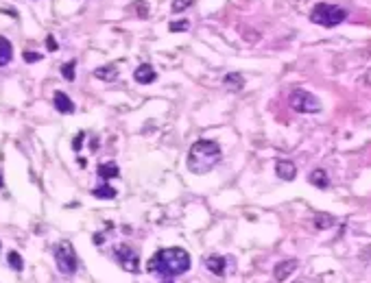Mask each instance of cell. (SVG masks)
Returning a JSON list of instances; mask_svg holds the SVG:
<instances>
[{
	"mask_svg": "<svg viewBox=\"0 0 371 283\" xmlns=\"http://www.w3.org/2000/svg\"><path fill=\"white\" fill-rule=\"evenodd\" d=\"M190 266H192L190 253L186 249H179V246H173V249L157 251L155 255L149 259L147 270L153 274H159V277L173 279V277H179V274L188 272Z\"/></svg>",
	"mask_w": 371,
	"mask_h": 283,
	"instance_id": "1",
	"label": "cell"
},
{
	"mask_svg": "<svg viewBox=\"0 0 371 283\" xmlns=\"http://www.w3.org/2000/svg\"><path fill=\"white\" fill-rule=\"evenodd\" d=\"M223 152L214 140H196L188 150V170L192 174H208L221 161Z\"/></svg>",
	"mask_w": 371,
	"mask_h": 283,
	"instance_id": "2",
	"label": "cell"
},
{
	"mask_svg": "<svg viewBox=\"0 0 371 283\" xmlns=\"http://www.w3.org/2000/svg\"><path fill=\"white\" fill-rule=\"evenodd\" d=\"M345 18H347V11L343 7L332 5V3H317L310 11V22H315L319 26H325V28L339 26L341 22H345Z\"/></svg>",
	"mask_w": 371,
	"mask_h": 283,
	"instance_id": "3",
	"label": "cell"
},
{
	"mask_svg": "<svg viewBox=\"0 0 371 283\" xmlns=\"http://www.w3.org/2000/svg\"><path fill=\"white\" fill-rule=\"evenodd\" d=\"M55 264H57V270L61 274H75L77 268H79V257L75 253V246L70 242H59L55 244Z\"/></svg>",
	"mask_w": 371,
	"mask_h": 283,
	"instance_id": "4",
	"label": "cell"
},
{
	"mask_svg": "<svg viewBox=\"0 0 371 283\" xmlns=\"http://www.w3.org/2000/svg\"><path fill=\"white\" fill-rule=\"evenodd\" d=\"M288 105L297 113H319L321 111V100L308 90H293L288 96Z\"/></svg>",
	"mask_w": 371,
	"mask_h": 283,
	"instance_id": "5",
	"label": "cell"
},
{
	"mask_svg": "<svg viewBox=\"0 0 371 283\" xmlns=\"http://www.w3.org/2000/svg\"><path fill=\"white\" fill-rule=\"evenodd\" d=\"M114 257L120 264L122 270H127V272L140 270V255H138V251L133 249V246H129V244L114 246Z\"/></svg>",
	"mask_w": 371,
	"mask_h": 283,
	"instance_id": "6",
	"label": "cell"
},
{
	"mask_svg": "<svg viewBox=\"0 0 371 283\" xmlns=\"http://www.w3.org/2000/svg\"><path fill=\"white\" fill-rule=\"evenodd\" d=\"M297 259H284V261H280L278 266H275V270H273V277H275V281H286L290 274H293L295 270H297Z\"/></svg>",
	"mask_w": 371,
	"mask_h": 283,
	"instance_id": "7",
	"label": "cell"
},
{
	"mask_svg": "<svg viewBox=\"0 0 371 283\" xmlns=\"http://www.w3.org/2000/svg\"><path fill=\"white\" fill-rule=\"evenodd\" d=\"M133 78H136V83H140V85H149V83L155 81L157 74H155V70H153L151 63H142V65H138L136 68Z\"/></svg>",
	"mask_w": 371,
	"mask_h": 283,
	"instance_id": "8",
	"label": "cell"
},
{
	"mask_svg": "<svg viewBox=\"0 0 371 283\" xmlns=\"http://www.w3.org/2000/svg\"><path fill=\"white\" fill-rule=\"evenodd\" d=\"M275 174L284 181H293L297 177V166L293 161H288V159H280V161L275 164Z\"/></svg>",
	"mask_w": 371,
	"mask_h": 283,
	"instance_id": "9",
	"label": "cell"
},
{
	"mask_svg": "<svg viewBox=\"0 0 371 283\" xmlns=\"http://www.w3.org/2000/svg\"><path fill=\"white\" fill-rule=\"evenodd\" d=\"M53 105H55V109L59 113H75V103H72V98L68 96V94H63V92H55Z\"/></svg>",
	"mask_w": 371,
	"mask_h": 283,
	"instance_id": "10",
	"label": "cell"
},
{
	"mask_svg": "<svg viewBox=\"0 0 371 283\" xmlns=\"http://www.w3.org/2000/svg\"><path fill=\"white\" fill-rule=\"evenodd\" d=\"M206 268L216 277H223L225 272H227V259L221 257V255H210L206 259Z\"/></svg>",
	"mask_w": 371,
	"mask_h": 283,
	"instance_id": "11",
	"label": "cell"
},
{
	"mask_svg": "<svg viewBox=\"0 0 371 283\" xmlns=\"http://www.w3.org/2000/svg\"><path fill=\"white\" fill-rule=\"evenodd\" d=\"M308 181L315 187H319V190H327L330 187V177H327V172L325 170H321V168H317V170H312L310 174H308Z\"/></svg>",
	"mask_w": 371,
	"mask_h": 283,
	"instance_id": "12",
	"label": "cell"
},
{
	"mask_svg": "<svg viewBox=\"0 0 371 283\" xmlns=\"http://www.w3.org/2000/svg\"><path fill=\"white\" fill-rule=\"evenodd\" d=\"M223 85L231 92H238V90H243L245 87V76L240 74V72H227L225 78H223Z\"/></svg>",
	"mask_w": 371,
	"mask_h": 283,
	"instance_id": "13",
	"label": "cell"
},
{
	"mask_svg": "<svg viewBox=\"0 0 371 283\" xmlns=\"http://www.w3.org/2000/svg\"><path fill=\"white\" fill-rule=\"evenodd\" d=\"M96 174H98L100 181H109V179L120 177V170H118V166H116V161H107V164H100L98 166Z\"/></svg>",
	"mask_w": 371,
	"mask_h": 283,
	"instance_id": "14",
	"label": "cell"
},
{
	"mask_svg": "<svg viewBox=\"0 0 371 283\" xmlns=\"http://www.w3.org/2000/svg\"><path fill=\"white\" fill-rule=\"evenodd\" d=\"M13 59V46L11 42L7 37H0V68H5V65H9Z\"/></svg>",
	"mask_w": 371,
	"mask_h": 283,
	"instance_id": "15",
	"label": "cell"
},
{
	"mask_svg": "<svg viewBox=\"0 0 371 283\" xmlns=\"http://www.w3.org/2000/svg\"><path fill=\"white\" fill-rule=\"evenodd\" d=\"M94 76L100 78V81H116L118 70H116V65H100V68L94 70Z\"/></svg>",
	"mask_w": 371,
	"mask_h": 283,
	"instance_id": "16",
	"label": "cell"
},
{
	"mask_svg": "<svg viewBox=\"0 0 371 283\" xmlns=\"http://www.w3.org/2000/svg\"><path fill=\"white\" fill-rule=\"evenodd\" d=\"M7 261H9V266H11L16 272H22V270H24V259H22V255H20L18 251H11L9 255H7Z\"/></svg>",
	"mask_w": 371,
	"mask_h": 283,
	"instance_id": "17",
	"label": "cell"
},
{
	"mask_svg": "<svg viewBox=\"0 0 371 283\" xmlns=\"http://www.w3.org/2000/svg\"><path fill=\"white\" fill-rule=\"evenodd\" d=\"M315 227L317 229H330V227H334V218L330 214H315Z\"/></svg>",
	"mask_w": 371,
	"mask_h": 283,
	"instance_id": "18",
	"label": "cell"
},
{
	"mask_svg": "<svg viewBox=\"0 0 371 283\" xmlns=\"http://www.w3.org/2000/svg\"><path fill=\"white\" fill-rule=\"evenodd\" d=\"M92 196H96V198H116V190L112 185H100V187H94Z\"/></svg>",
	"mask_w": 371,
	"mask_h": 283,
	"instance_id": "19",
	"label": "cell"
},
{
	"mask_svg": "<svg viewBox=\"0 0 371 283\" xmlns=\"http://www.w3.org/2000/svg\"><path fill=\"white\" fill-rule=\"evenodd\" d=\"M75 68H77V61L75 59L61 65V76L65 78V81H75Z\"/></svg>",
	"mask_w": 371,
	"mask_h": 283,
	"instance_id": "20",
	"label": "cell"
},
{
	"mask_svg": "<svg viewBox=\"0 0 371 283\" xmlns=\"http://www.w3.org/2000/svg\"><path fill=\"white\" fill-rule=\"evenodd\" d=\"M192 5H194V0H173L171 11L173 13H181V11H186L188 7H192Z\"/></svg>",
	"mask_w": 371,
	"mask_h": 283,
	"instance_id": "21",
	"label": "cell"
},
{
	"mask_svg": "<svg viewBox=\"0 0 371 283\" xmlns=\"http://www.w3.org/2000/svg\"><path fill=\"white\" fill-rule=\"evenodd\" d=\"M136 13H138V18H147L149 16V5L144 3V0H138V3H133V7H131Z\"/></svg>",
	"mask_w": 371,
	"mask_h": 283,
	"instance_id": "22",
	"label": "cell"
},
{
	"mask_svg": "<svg viewBox=\"0 0 371 283\" xmlns=\"http://www.w3.org/2000/svg\"><path fill=\"white\" fill-rule=\"evenodd\" d=\"M188 26H190V22H188V20H181V22H171V24H168V31H171V33H179V31H186Z\"/></svg>",
	"mask_w": 371,
	"mask_h": 283,
	"instance_id": "23",
	"label": "cell"
},
{
	"mask_svg": "<svg viewBox=\"0 0 371 283\" xmlns=\"http://www.w3.org/2000/svg\"><path fill=\"white\" fill-rule=\"evenodd\" d=\"M22 57H24L26 63H35V61L42 59V55L40 53H33V50H24V53H22Z\"/></svg>",
	"mask_w": 371,
	"mask_h": 283,
	"instance_id": "24",
	"label": "cell"
},
{
	"mask_svg": "<svg viewBox=\"0 0 371 283\" xmlns=\"http://www.w3.org/2000/svg\"><path fill=\"white\" fill-rule=\"evenodd\" d=\"M46 48L48 50H57V42H55L53 35H48V37H46Z\"/></svg>",
	"mask_w": 371,
	"mask_h": 283,
	"instance_id": "25",
	"label": "cell"
},
{
	"mask_svg": "<svg viewBox=\"0 0 371 283\" xmlns=\"http://www.w3.org/2000/svg\"><path fill=\"white\" fill-rule=\"evenodd\" d=\"M81 140H83V133H79V135L75 137V142H72V148H75V150L81 148Z\"/></svg>",
	"mask_w": 371,
	"mask_h": 283,
	"instance_id": "26",
	"label": "cell"
},
{
	"mask_svg": "<svg viewBox=\"0 0 371 283\" xmlns=\"http://www.w3.org/2000/svg\"><path fill=\"white\" fill-rule=\"evenodd\" d=\"M362 83L371 87V70H367V72H365V76H362Z\"/></svg>",
	"mask_w": 371,
	"mask_h": 283,
	"instance_id": "27",
	"label": "cell"
},
{
	"mask_svg": "<svg viewBox=\"0 0 371 283\" xmlns=\"http://www.w3.org/2000/svg\"><path fill=\"white\" fill-rule=\"evenodd\" d=\"M3 185H5V181H3V177H0V187H3Z\"/></svg>",
	"mask_w": 371,
	"mask_h": 283,
	"instance_id": "28",
	"label": "cell"
},
{
	"mask_svg": "<svg viewBox=\"0 0 371 283\" xmlns=\"http://www.w3.org/2000/svg\"><path fill=\"white\" fill-rule=\"evenodd\" d=\"M164 283H173V281H164Z\"/></svg>",
	"mask_w": 371,
	"mask_h": 283,
	"instance_id": "29",
	"label": "cell"
}]
</instances>
